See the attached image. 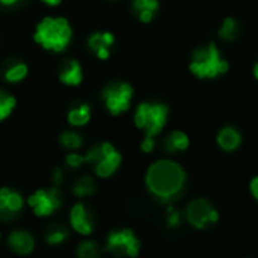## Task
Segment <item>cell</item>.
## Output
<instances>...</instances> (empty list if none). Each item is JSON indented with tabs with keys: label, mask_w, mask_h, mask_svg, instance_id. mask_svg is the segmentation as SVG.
<instances>
[{
	"label": "cell",
	"mask_w": 258,
	"mask_h": 258,
	"mask_svg": "<svg viewBox=\"0 0 258 258\" xmlns=\"http://www.w3.org/2000/svg\"><path fill=\"white\" fill-rule=\"evenodd\" d=\"M148 190L162 203L175 200L184 189L186 172L172 160H159L153 163L145 177Z\"/></svg>",
	"instance_id": "6da1fadb"
},
{
	"label": "cell",
	"mask_w": 258,
	"mask_h": 258,
	"mask_svg": "<svg viewBox=\"0 0 258 258\" xmlns=\"http://www.w3.org/2000/svg\"><path fill=\"white\" fill-rule=\"evenodd\" d=\"M73 29L70 21L63 17H44L35 29L33 41L44 50L60 53L71 41Z\"/></svg>",
	"instance_id": "7a4b0ae2"
},
{
	"label": "cell",
	"mask_w": 258,
	"mask_h": 258,
	"mask_svg": "<svg viewBox=\"0 0 258 258\" xmlns=\"http://www.w3.org/2000/svg\"><path fill=\"white\" fill-rule=\"evenodd\" d=\"M228 62L222 59L216 44H209L192 54L189 70L200 79H215L228 71Z\"/></svg>",
	"instance_id": "3957f363"
},
{
	"label": "cell",
	"mask_w": 258,
	"mask_h": 258,
	"mask_svg": "<svg viewBox=\"0 0 258 258\" xmlns=\"http://www.w3.org/2000/svg\"><path fill=\"white\" fill-rule=\"evenodd\" d=\"M168 106L163 103H141L135 113V124L145 136H157L166 125Z\"/></svg>",
	"instance_id": "277c9868"
},
{
	"label": "cell",
	"mask_w": 258,
	"mask_h": 258,
	"mask_svg": "<svg viewBox=\"0 0 258 258\" xmlns=\"http://www.w3.org/2000/svg\"><path fill=\"white\" fill-rule=\"evenodd\" d=\"M86 163H95V174L100 178L112 177L122 162V156L116 151V148L109 144L103 142L98 147L91 148L85 154Z\"/></svg>",
	"instance_id": "5b68a950"
},
{
	"label": "cell",
	"mask_w": 258,
	"mask_h": 258,
	"mask_svg": "<svg viewBox=\"0 0 258 258\" xmlns=\"http://www.w3.org/2000/svg\"><path fill=\"white\" fill-rule=\"evenodd\" d=\"M132 97H133V88H132V85H128L125 82L113 83L103 89L104 106L115 116L121 115L130 109Z\"/></svg>",
	"instance_id": "8992f818"
},
{
	"label": "cell",
	"mask_w": 258,
	"mask_h": 258,
	"mask_svg": "<svg viewBox=\"0 0 258 258\" xmlns=\"http://www.w3.org/2000/svg\"><path fill=\"white\" fill-rule=\"evenodd\" d=\"M27 204L30 206V209L33 210V213L38 218H45L53 215L59 207H60V195L57 192V187H51V189H39L36 192H33Z\"/></svg>",
	"instance_id": "52a82bcc"
},
{
	"label": "cell",
	"mask_w": 258,
	"mask_h": 258,
	"mask_svg": "<svg viewBox=\"0 0 258 258\" xmlns=\"http://www.w3.org/2000/svg\"><path fill=\"white\" fill-rule=\"evenodd\" d=\"M186 218L192 227L198 230H204L207 225L216 224L219 221V213L210 206L209 201L194 200L186 209Z\"/></svg>",
	"instance_id": "ba28073f"
},
{
	"label": "cell",
	"mask_w": 258,
	"mask_h": 258,
	"mask_svg": "<svg viewBox=\"0 0 258 258\" xmlns=\"http://www.w3.org/2000/svg\"><path fill=\"white\" fill-rule=\"evenodd\" d=\"M106 249L116 254H125L128 257H138L141 251V242L135 236V233L128 228L113 231L107 237Z\"/></svg>",
	"instance_id": "9c48e42d"
},
{
	"label": "cell",
	"mask_w": 258,
	"mask_h": 258,
	"mask_svg": "<svg viewBox=\"0 0 258 258\" xmlns=\"http://www.w3.org/2000/svg\"><path fill=\"white\" fill-rule=\"evenodd\" d=\"M70 222L71 227L76 233H79L80 236H89L94 231V224L85 209L83 204L77 203L71 207L70 210Z\"/></svg>",
	"instance_id": "30bf717a"
},
{
	"label": "cell",
	"mask_w": 258,
	"mask_h": 258,
	"mask_svg": "<svg viewBox=\"0 0 258 258\" xmlns=\"http://www.w3.org/2000/svg\"><path fill=\"white\" fill-rule=\"evenodd\" d=\"M115 44V36L110 32H95L89 36L88 45L92 51H95L97 57L101 60L109 59L110 47Z\"/></svg>",
	"instance_id": "8fae6325"
},
{
	"label": "cell",
	"mask_w": 258,
	"mask_h": 258,
	"mask_svg": "<svg viewBox=\"0 0 258 258\" xmlns=\"http://www.w3.org/2000/svg\"><path fill=\"white\" fill-rule=\"evenodd\" d=\"M8 245L15 254H20V255H27L35 248L33 237L27 231H21V230H17L9 234Z\"/></svg>",
	"instance_id": "7c38bea8"
},
{
	"label": "cell",
	"mask_w": 258,
	"mask_h": 258,
	"mask_svg": "<svg viewBox=\"0 0 258 258\" xmlns=\"http://www.w3.org/2000/svg\"><path fill=\"white\" fill-rule=\"evenodd\" d=\"M23 204L24 200L18 192L11 190L9 187L0 189V213H18L23 209Z\"/></svg>",
	"instance_id": "4fadbf2b"
},
{
	"label": "cell",
	"mask_w": 258,
	"mask_h": 258,
	"mask_svg": "<svg viewBox=\"0 0 258 258\" xmlns=\"http://www.w3.org/2000/svg\"><path fill=\"white\" fill-rule=\"evenodd\" d=\"M218 145L224 150V151H234L240 147L242 144V136L240 133L234 128V127H224L216 138Z\"/></svg>",
	"instance_id": "5bb4252c"
},
{
	"label": "cell",
	"mask_w": 258,
	"mask_h": 258,
	"mask_svg": "<svg viewBox=\"0 0 258 258\" xmlns=\"http://www.w3.org/2000/svg\"><path fill=\"white\" fill-rule=\"evenodd\" d=\"M59 80L67 86H77L83 80V70L79 60L73 59L59 74Z\"/></svg>",
	"instance_id": "9a60e30c"
},
{
	"label": "cell",
	"mask_w": 258,
	"mask_h": 258,
	"mask_svg": "<svg viewBox=\"0 0 258 258\" xmlns=\"http://www.w3.org/2000/svg\"><path fill=\"white\" fill-rule=\"evenodd\" d=\"M68 122L74 127H82V125H86L91 119V107L89 104L83 103L80 104L79 107L73 109L68 112V116H67Z\"/></svg>",
	"instance_id": "2e32d148"
},
{
	"label": "cell",
	"mask_w": 258,
	"mask_h": 258,
	"mask_svg": "<svg viewBox=\"0 0 258 258\" xmlns=\"http://www.w3.org/2000/svg\"><path fill=\"white\" fill-rule=\"evenodd\" d=\"M166 150L169 153H174V151H184L187 150L189 147V138L186 133L183 132H172L168 139H166Z\"/></svg>",
	"instance_id": "e0dca14e"
},
{
	"label": "cell",
	"mask_w": 258,
	"mask_h": 258,
	"mask_svg": "<svg viewBox=\"0 0 258 258\" xmlns=\"http://www.w3.org/2000/svg\"><path fill=\"white\" fill-rule=\"evenodd\" d=\"M27 73H29V68H27L26 63H15V65H12L11 68L6 70L5 80L9 82V83H18V82L26 79Z\"/></svg>",
	"instance_id": "ac0fdd59"
},
{
	"label": "cell",
	"mask_w": 258,
	"mask_h": 258,
	"mask_svg": "<svg viewBox=\"0 0 258 258\" xmlns=\"http://www.w3.org/2000/svg\"><path fill=\"white\" fill-rule=\"evenodd\" d=\"M73 192H74L76 197H80V198L82 197H89V195H92L95 192V184L89 177H83L74 184Z\"/></svg>",
	"instance_id": "d6986e66"
},
{
	"label": "cell",
	"mask_w": 258,
	"mask_h": 258,
	"mask_svg": "<svg viewBox=\"0 0 258 258\" xmlns=\"http://www.w3.org/2000/svg\"><path fill=\"white\" fill-rule=\"evenodd\" d=\"M219 36L225 41H233L237 36V23L234 18L228 17L224 20L221 29H219Z\"/></svg>",
	"instance_id": "ffe728a7"
},
{
	"label": "cell",
	"mask_w": 258,
	"mask_h": 258,
	"mask_svg": "<svg viewBox=\"0 0 258 258\" xmlns=\"http://www.w3.org/2000/svg\"><path fill=\"white\" fill-rule=\"evenodd\" d=\"M59 142L62 144V147H65L68 150H79L83 145L82 136L74 132H63L59 138Z\"/></svg>",
	"instance_id": "44dd1931"
},
{
	"label": "cell",
	"mask_w": 258,
	"mask_h": 258,
	"mask_svg": "<svg viewBox=\"0 0 258 258\" xmlns=\"http://www.w3.org/2000/svg\"><path fill=\"white\" fill-rule=\"evenodd\" d=\"M15 104H17L15 97L8 95L6 92L0 91V121H5L12 113Z\"/></svg>",
	"instance_id": "7402d4cb"
},
{
	"label": "cell",
	"mask_w": 258,
	"mask_h": 258,
	"mask_svg": "<svg viewBox=\"0 0 258 258\" xmlns=\"http://www.w3.org/2000/svg\"><path fill=\"white\" fill-rule=\"evenodd\" d=\"M97 246H98L97 243H94V242H91V240H86V242H83V243L79 245V248H77V255L82 258L97 257V255L100 254V251H98Z\"/></svg>",
	"instance_id": "603a6c76"
},
{
	"label": "cell",
	"mask_w": 258,
	"mask_h": 258,
	"mask_svg": "<svg viewBox=\"0 0 258 258\" xmlns=\"http://www.w3.org/2000/svg\"><path fill=\"white\" fill-rule=\"evenodd\" d=\"M133 9L139 14L142 11H153L156 12L159 9V0H133L132 2Z\"/></svg>",
	"instance_id": "cb8c5ba5"
},
{
	"label": "cell",
	"mask_w": 258,
	"mask_h": 258,
	"mask_svg": "<svg viewBox=\"0 0 258 258\" xmlns=\"http://www.w3.org/2000/svg\"><path fill=\"white\" fill-rule=\"evenodd\" d=\"M65 162H67V165L71 166V168H79V166H82L83 163H86V162H85V156L77 154V153H68V154L65 156Z\"/></svg>",
	"instance_id": "d4e9b609"
},
{
	"label": "cell",
	"mask_w": 258,
	"mask_h": 258,
	"mask_svg": "<svg viewBox=\"0 0 258 258\" xmlns=\"http://www.w3.org/2000/svg\"><path fill=\"white\" fill-rule=\"evenodd\" d=\"M67 237H68V234H67L65 230H56V231H53V233H50L47 236V243H50V245H59Z\"/></svg>",
	"instance_id": "484cf974"
},
{
	"label": "cell",
	"mask_w": 258,
	"mask_h": 258,
	"mask_svg": "<svg viewBox=\"0 0 258 258\" xmlns=\"http://www.w3.org/2000/svg\"><path fill=\"white\" fill-rule=\"evenodd\" d=\"M168 213H169V218H168V227L169 228H174L180 224V213L175 212L172 207L168 209Z\"/></svg>",
	"instance_id": "4316f807"
},
{
	"label": "cell",
	"mask_w": 258,
	"mask_h": 258,
	"mask_svg": "<svg viewBox=\"0 0 258 258\" xmlns=\"http://www.w3.org/2000/svg\"><path fill=\"white\" fill-rule=\"evenodd\" d=\"M154 145H156V142H154V136H145V139L142 141V144H141V150L144 151V153H151L153 150H154Z\"/></svg>",
	"instance_id": "83f0119b"
},
{
	"label": "cell",
	"mask_w": 258,
	"mask_h": 258,
	"mask_svg": "<svg viewBox=\"0 0 258 258\" xmlns=\"http://www.w3.org/2000/svg\"><path fill=\"white\" fill-rule=\"evenodd\" d=\"M154 14H156V12H153V11H142V12H139L138 15H139V20H141L142 23H150V21L154 18Z\"/></svg>",
	"instance_id": "f1b7e54d"
},
{
	"label": "cell",
	"mask_w": 258,
	"mask_h": 258,
	"mask_svg": "<svg viewBox=\"0 0 258 258\" xmlns=\"http://www.w3.org/2000/svg\"><path fill=\"white\" fill-rule=\"evenodd\" d=\"M249 189H251V194H252V197H254V198H255V200L258 201V177H254V178L251 180Z\"/></svg>",
	"instance_id": "f546056e"
},
{
	"label": "cell",
	"mask_w": 258,
	"mask_h": 258,
	"mask_svg": "<svg viewBox=\"0 0 258 258\" xmlns=\"http://www.w3.org/2000/svg\"><path fill=\"white\" fill-rule=\"evenodd\" d=\"M53 178H54V186H57V184L62 181V171H60V169H54Z\"/></svg>",
	"instance_id": "4dcf8cb0"
},
{
	"label": "cell",
	"mask_w": 258,
	"mask_h": 258,
	"mask_svg": "<svg viewBox=\"0 0 258 258\" xmlns=\"http://www.w3.org/2000/svg\"><path fill=\"white\" fill-rule=\"evenodd\" d=\"M41 2H42V3H45L47 6H53V8H54V6L60 5V2H62V0H41Z\"/></svg>",
	"instance_id": "1f68e13d"
},
{
	"label": "cell",
	"mask_w": 258,
	"mask_h": 258,
	"mask_svg": "<svg viewBox=\"0 0 258 258\" xmlns=\"http://www.w3.org/2000/svg\"><path fill=\"white\" fill-rule=\"evenodd\" d=\"M18 0H0V3L2 5H5V6H11V5H15Z\"/></svg>",
	"instance_id": "d6a6232c"
},
{
	"label": "cell",
	"mask_w": 258,
	"mask_h": 258,
	"mask_svg": "<svg viewBox=\"0 0 258 258\" xmlns=\"http://www.w3.org/2000/svg\"><path fill=\"white\" fill-rule=\"evenodd\" d=\"M254 76H255V79L258 80V62L255 63V67H254Z\"/></svg>",
	"instance_id": "836d02e7"
},
{
	"label": "cell",
	"mask_w": 258,
	"mask_h": 258,
	"mask_svg": "<svg viewBox=\"0 0 258 258\" xmlns=\"http://www.w3.org/2000/svg\"><path fill=\"white\" fill-rule=\"evenodd\" d=\"M0 239H2V233H0Z\"/></svg>",
	"instance_id": "e575fe53"
}]
</instances>
